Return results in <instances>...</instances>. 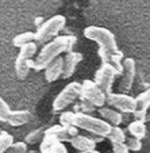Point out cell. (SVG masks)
<instances>
[{
    "mask_svg": "<svg viewBox=\"0 0 150 153\" xmlns=\"http://www.w3.org/2000/svg\"><path fill=\"white\" fill-rule=\"evenodd\" d=\"M77 42V38L75 35H61V37H55L53 41L46 43L42 49H41L39 54L34 60V69L35 71H42L46 69L50 64L60 57L61 53H70L73 52V46Z\"/></svg>",
    "mask_w": 150,
    "mask_h": 153,
    "instance_id": "cell-1",
    "label": "cell"
},
{
    "mask_svg": "<svg viewBox=\"0 0 150 153\" xmlns=\"http://www.w3.org/2000/svg\"><path fill=\"white\" fill-rule=\"evenodd\" d=\"M58 142V138L53 134L45 133V137L39 145V152L41 153H53V148Z\"/></svg>",
    "mask_w": 150,
    "mask_h": 153,
    "instance_id": "cell-21",
    "label": "cell"
},
{
    "mask_svg": "<svg viewBox=\"0 0 150 153\" xmlns=\"http://www.w3.org/2000/svg\"><path fill=\"white\" fill-rule=\"evenodd\" d=\"M12 144H14V137L7 131H1L0 133V153H4Z\"/></svg>",
    "mask_w": 150,
    "mask_h": 153,
    "instance_id": "cell-25",
    "label": "cell"
},
{
    "mask_svg": "<svg viewBox=\"0 0 150 153\" xmlns=\"http://www.w3.org/2000/svg\"><path fill=\"white\" fill-rule=\"evenodd\" d=\"M116 75H118L116 69L112 67V65H110V64H101L100 68L96 71L95 83L100 87L101 91H103L107 96L110 95L111 91H112L114 80H115Z\"/></svg>",
    "mask_w": 150,
    "mask_h": 153,
    "instance_id": "cell-7",
    "label": "cell"
},
{
    "mask_svg": "<svg viewBox=\"0 0 150 153\" xmlns=\"http://www.w3.org/2000/svg\"><path fill=\"white\" fill-rule=\"evenodd\" d=\"M4 153H27V144L26 142H14Z\"/></svg>",
    "mask_w": 150,
    "mask_h": 153,
    "instance_id": "cell-29",
    "label": "cell"
},
{
    "mask_svg": "<svg viewBox=\"0 0 150 153\" xmlns=\"http://www.w3.org/2000/svg\"><path fill=\"white\" fill-rule=\"evenodd\" d=\"M126 145L127 148L130 150H133V152H138V150L142 149V141L138 138H135V137H130V138L126 140Z\"/></svg>",
    "mask_w": 150,
    "mask_h": 153,
    "instance_id": "cell-30",
    "label": "cell"
},
{
    "mask_svg": "<svg viewBox=\"0 0 150 153\" xmlns=\"http://www.w3.org/2000/svg\"><path fill=\"white\" fill-rule=\"evenodd\" d=\"M45 133H46V129H35L33 131H30L26 137H24V142L29 145H34L38 144V142H42L45 137Z\"/></svg>",
    "mask_w": 150,
    "mask_h": 153,
    "instance_id": "cell-22",
    "label": "cell"
},
{
    "mask_svg": "<svg viewBox=\"0 0 150 153\" xmlns=\"http://www.w3.org/2000/svg\"><path fill=\"white\" fill-rule=\"evenodd\" d=\"M112 153H130V149L127 148L126 142H123V144H112Z\"/></svg>",
    "mask_w": 150,
    "mask_h": 153,
    "instance_id": "cell-31",
    "label": "cell"
},
{
    "mask_svg": "<svg viewBox=\"0 0 150 153\" xmlns=\"http://www.w3.org/2000/svg\"><path fill=\"white\" fill-rule=\"evenodd\" d=\"M0 133H1V129H0Z\"/></svg>",
    "mask_w": 150,
    "mask_h": 153,
    "instance_id": "cell-36",
    "label": "cell"
},
{
    "mask_svg": "<svg viewBox=\"0 0 150 153\" xmlns=\"http://www.w3.org/2000/svg\"><path fill=\"white\" fill-rule=\"evenodd\" d=\"M107 138L110 140L112 144H123V142H126V134H124V130L120 129L119 126H112V129H111V133L108 134V137Z\"/></svg>",
    "mask_w": 150,
    "mask_h": 153,
    "instance_id": "cell-23",
    "label": "cell"
},
{
    "mask_svg": "<svg viewBox=\"0 0 150 153\" xmlns=\"http://www.w3.org/2000/svg\"><path fill=\"white\" fill-rule=\"evenodd\" d=\"M129 133L131 137H135L138 140H142L146 137V125L142 121H133L129 125Z\"/></svg>",
    "mask_w": 150,
    "mask_h": 153,
    "instance_id": "cell-19",
    "label": "cell"
},
{
    "mask_svg": "<svg viewBox=\"0 0 150 153\" xmlns=\"http://www.w3.org/2000/svg\"><path fill=\"white\" fill-rule=\"evenodd\" d=\"M80 95H81V84L77 83V81L69 83L55 96L54 102H53V111H55V113L62 111L64 108H67L77 98H80Z\"/></svg>",
    "mask_w": 150,
    "mask_h": 153,
    "instance_id": "cell-5",
    "label": "cell"
},
{
    "mask_svg": "<svg viewBox=\"0 0 150 153\" xmlns=\"http://www.w3.org/2000/svg\"><path fill=\"white\" fill-rule=\"evenodd\" d=\"M107 103L110 106L115 107L116 110L122 111V113L133 114L137 110V99L130 95H127V94L111 92L110 95L107 96Z\"/></svg>",
    "mask_w": 150,
    "mask_h": 153,
    "instance_id": "cell-8",
    "label": "cell"
},
{
    "mask_svg": "<svg viewBox=\"0 0 150 153\" xmlns=\"http://www.w3.org/2000/svg\"><path fill=\"white\" fill-rule=\"evenodd\" d=\"M89 153H100V152H98V150H92V152H89Z\"/></svg>",
    "mask_w": 150,
    "mask_h": 153,
    "instance_id": "cell-34",
    "label": "cell"
},
{
    "mask_svg": "<svg viewBox=\"0 0 150 153\" xmlns=\"http://www.w3.org/2000/svg\"><path fill=\"white\" fill-rule=\"evenodd\" d=\"M95 104L92 103V102L87 100V99H81L80 104H77L75 108V113H83V114H88L89 115V113H92L93 110H95Z\"/></svg>",
    "mask_w": 150,
    "mask_h": 153,
    "instance_id": "cell-26",
    "label": "cell"
},
{
    "mask_svg": "<svg viewBox=\"0 0 150 153\" xmlns=\"http://www.w3.org/2000/svg\"><path fill=\"white\" fill-rule=\"evenodd\" d=\"M37 49H38V45L35 42L27 43V45L20 48L19 54L18 56H20V57H23V58H27V60H31V58L35 56V53H37Z\"/></svg>",
    "mask_w": 150,
    "mask_h": 153,
    "instance_id": "cell-24",
    "label": "cell"
},
{
    "mask_svg": "<svg viewBox=\"0 0 150 153\" xmlns=\"http://www.w3.org/2000/svg\"><path fill=\"white\" fill-rule=\"evenodd\" d=\"M89 138L92 140V141H95V142H100V141H103V140H104V137L96 136V134H91V136H89Z\"/></svg>",
    "mask_w": 150,
    "mask_h": 153,
    "instance_id": "cell-33",
    "label": "cell"
},
{
    "mask_svg": "<svg viewBox=\"0 0 150 153\" xmlns=\"http://www.w3.org/2000/svg\"><path fill=\"white\" fill-rule=\"evenodd\" d=\"M31 42H35V33L33 31H26V33H22V34H18L12 39V45L16 48H22Z\"/></svg>",
    "mask_w": 150,
    "mask_h": 153,
    "instance_id": "cell-20",
    "label": "cell"
},
{
    "mask_svg": "<svg viewBox=\"0 0 150 153\" xmlns=\"http://www.w3.org/2000/svg\"><path fill=\"white\" fill-rule=\"evenodd\" d=\"M62 73H64V58L58 57L45 69V79L49 83H53V81L58 80L62 76Z\"/></svg>",
    "mask_w": 150,
    "mask_h": 153,
    "instance_id": "cell-14",
    "label": "cell"
},
{
    "mask_svg": "<svg viewBox=\"0 0 150 153\" xmlns=\"http://www.w3.org/2000/svg\"><path fill=\"white\" fill-rule=\"evenodd\" d=\"M83 54L78 52H70L67 53V56L64 57V73L62 77L64 79H69L70 76L75 73L77 65L83 61Z\"/></svg>",
    "mask_w": 150,
    "mask_h": 153,
    "instance_id": "cell-13",
    "label": "cell"
},
{
    "mask_svg": "<svg viewBox=\"0 0 150 153\" xmlns=\"http://www.w3.org/2000/svg\"><path fill=\"white\" fill-rule=\"evenodd\" d=\"M70 144H72V146L75 148V149L80 150V152H92V150H96V142L92 141V140L89 138V137L87 136H76L72 138V141H70Z\"/></svg>",
    "mask_w": 150,
    "mask_h": 153,
    "instance_id": "cell-15",
    "label": "cell"
},
{
    "mask_svg": "<svg viewBox=\"0 0 150 153\" xmlns=\"http://www.w3.org/2000/svg\"><path fill=\"white\" fill-rule=\"evenodd\" d=\"M80 99H87L92 102L96 107H104L107 103V95L101 91V88L92 80H84L81 84V95Z\"/></svg>",
    "mask_w": 150,
    "mask_h": 153,
    "instance_id": "cell-6",
    "label": "cell"
},
{
    "mask_svg": "<svg viewBox=\"0 0 150 153\" xmlns=\"http://www.w3.org/2000/svg\"><path fill=\"white\" fill-rule=\"evenodd\" d=\"M30 118H31V114L26 110L12 111L7 123H10L11 126H22V125H26L30 121Z\"/></svg>",
    "mask_w": 150,
    "mask_h": 153,
    "instance_id": "cell-18",
    "label": "cell"
},
{
    "mask_svg": "<svg viewBox=\"0 0 150 153\" xmlns=\"http://www.w3.org/2000/svg\"><path fill=\"white\" fill-rule=\"evenodd\" d=\"M73 126L83 130H87L88 133L96 134V136L104 137V138L108 137V134L111 133V129H112V126L108 122L104 121V119H99L83 113H76Z\"/></svg>",
    "mask_w": 150,
    "mask_h": 153,
    "instance_id": "cell-2",
    "label": "cell"
},
{
    "mask_svg": "<svg viewBox=\"0 0 150 153\" xmlns=\"http://www.w3.org/2000/svg\"><path fill=\"white\" fill-rule=\"evenodd\" d=\"M98 54L101 60V64H110V65H112V67L116 69L118 75H122V72H123L124 57H123V53H122L120 50H118V52H107V50L99 48Z\"/></svg>",
    "mask_w": 150,
    "mask_h": 153,
    "instance_id": "cell-10",
    "label": "cell"
},
{
    "mask_svg": "<svg viewBox=\"0 0 150 153\" xmlns=\"http://www.w3.org/2000/svg\"><path fill=\"white\" fill-rule=\"evenodd\" d=\"M135 99H137V110L133 113V115L135 118V121L145 122L147 117V110L150 108V88L141 92Z\"/></svg>",
    "mask_w": 150,
    "mask_h": 153,
    "instance_id": "cell-12",
    "label": "cell"
},
{
    "mask_svg": "<svg viewBox=\"0 0 150 153\" xmlns=\"http://www.w3.org/2000/svg\"><path fill=\"white\" fill-rule=\"evenodd\" d=\"M47 134H53L58 138L60 142H70L73 137L78 136V127L76 126H62V125H54V126H50L49 129H46Z\"/></svg>",
    "mask_w": 150,
    "mask_h": 153,
    "instance_id": "cell-11",
    "label": "cell"
},
{
    "mask_svg": "<svg viewBox=\"0 0 150 153\" xmlns=\"http://www.w3.org/2000/svg\"><path fill=\"white\" fill-rule=\"evenodd\" d=\"M65 16L62 15H54L50 19L45 20L44 23L38 26V30L35 31V43L37 45H46L50 42V39H54L58 35V33L65 26Z\"/></svg>",
    "mask_w": 150,
    "mask_h": 153,
    "instance_id": "cell-3",
    "label": "cell"
},
{
    "mask_svg": "<svg viewBox=\"0 0 150 153\" xmlns=\"http://www.w3.org/2000/svg\"><path fill=\"white\" fill-rule=\"evenodd\" d=\"M78 153H89V152H78Z\"/></svg>",
    "mask_w": 150,
    "mask_h": 153,
    "instance_id": "cell-35",
    "label": "cell"
},
{
    "mask_svg": "<svg viewBox=\"0 0 150 153\" xmlns=\"http://www.w3.org/2000/svg\"><path fill=\"white\" fill-rule=\"evenodd\" d=\"M11 108L7 104V102H4V99L0 96V122H8V118L11 115Z\"/></svg>",
    "mask_w": 150,
    "mask_h": 153,
    "instance_id": "cell-27",
    "label": "cell"
},
{
    "mask_svg": "<svg viewBox=\"0 0 150 153\" xmlns=\"http://www.w3.org/2000/svg\"><path fill=\"white\" fill-rule=\"evenodd\" d=\"M83 33L87 39H91L98 43L100 49H104L107 52H118L119 50L115 35L110 30L99 26H88L84 29Z\"/></svg>",
    "mask_w": 150,
    "mask_h": 153,
    "instance_id": "cell-4",
    "label": "cell"
},
{
    "mask_svg": "<svg viewBox=\"0 0 150 153\" xmlns=\"http://www.w3.org/2000/svg\"><path fill=\"white\" fill-rule=\"evenodd\" d=\"M135 71H137V65L134 58H124L122 79L119 81V87H118L120 94H127L131 90L134 79H135Z\"/></svg>",
    "mask_w": 150,
    "mask_h": 153,
    "instance_id": "cell-9",
    "label": "cell"
},
{
    "mask_svg": "<svg viewBox=\"0 0 150 153\" xmlns=\"http://www.w3.org/2000/svg\"><path fill=\"white\" fill-rule=\"evenodd\" d=\"M99 114H100L101 118L106 122H108L111 126H119V125L122 123V121H123L122 114L112 110V108H110V107H100V108H99Z\"/></svg>",
    "mask_w": 150,
    "mask_h": 153,
    "instance_id": "cell-17",
    "label": "cell"
},
{
    "mask_svg": "<svg viewBox=\"0 0 150 153\" xmlns=\"http://www.w3.org/2000/svg\"><path fill=\"white\" fill-rule=\"evenodd\" d=\"M53 153H68V149H67V146L64 145V142L58 141L57 144L54 145V148H53Z\"/></svg>",
    "mask_w": 150,
    "mask_h": 153,
    "instance_id": "cell-32",
    "label": "cell"
},
{
    "mask_svg": "<svg viewBox=\"0 0 150 153\" xmlns=\"http://www.w3.org/2000/svg\"><path fill=\"white\" fill-rule=\"evenodd\" d=\"M31 68H34V61L18 56L16 61H15V72H16V76L19 80H24L29 76V72Z\"/></svg>",
    "mask_w": 150,
    "mask_h": 153,
    "instance_id": "cell-16",
    "label": "cell"
},
{
    "mask_svg": "<svg viewBox=\"0 0 150 153\" xmlns=\"http://www.w3.org/2000/svg\"><path fill=\"white\" fill-rule=\"evenodd\" d=\"M75 111H64L60 115V125L68 127V126H73V121H75Z\"/></svg>",
    "mask_w": 150,
    "mask_h": 153,
    "instance_id": "cell-28",
    "label": "cell"
}]
</instances>
